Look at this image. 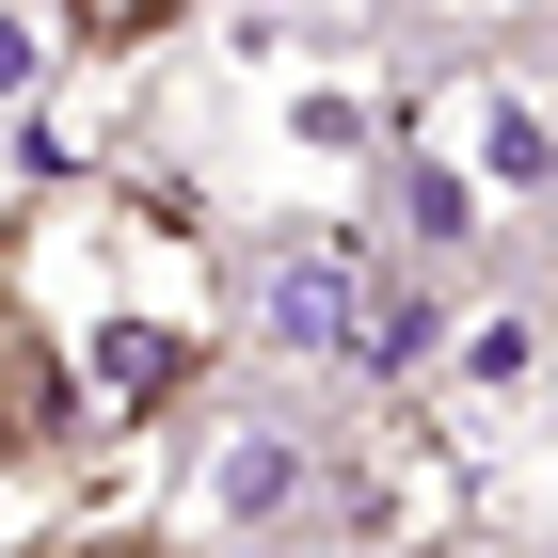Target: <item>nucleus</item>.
I'll return each instance as SVG.
<instances>
[{"label":"nucleus","instance_id":"nucleus-4","mask_svg":"<svg viewBox=\"0 0 558 558\" xmlns=\"http://www.w3.org/2000/svg\"><path fill=\"white\" fill-rule=\"evenodd\" d=\"M399 144H430L478 208H543L558 192V96L526 81V64H447V81L399 112Z\"/></svg>","mask_w":558,"mask_h":558},{"label":"nucleus","instance_id":"nucleus-2","mask_svg":"<svg viewBox=\"0 0 558 558\" xmlns=\"http://www.w3.org/2000/svg\"><path fill=\"white\" fill-rule=\"evenodd\" d=\"M319 478H336V399H303V384L288 399H208L192 463H175V526L208 558H319Z\"/></svg>","mask_w":558,"mask_h":558},{"label":"nucleus","instance_id":"nucleus-9","mask_svg":"<svg viewBox=\"0 0 558 558\" xmlns=\"http://www.w3.org/2000/svg\"><path fill=\"white\" fill-rule=\"evenodd\" d=\"M33 558H175V543H33Z\"/></svg>","mask_w":558,"mask_h":558},{"label":"nucleus","instance_id":"nucleus-1","mask_svg":"<svg viewBox=\"0 0 558 558\" xmlns=\"http://www.w3.org/2000/svg\"><path fill=\"white\" fill-rule=\"evenodd\" d=\"M0 288L33 319L48 384H64V430H160L223 367V256H208V223L129 192V175H48L33 208L0 223Z\"/></svg>","mask_w":558,"mask_h":558},{"label":"nucleus","instance_id":"nucleus-10","mask_svg":"<svg viewBox=\"0 0 558 558\" xmlns=\"http://www.w3.org/2000/svg\"><path fill=\"white\" fill-rule=\"evenodd\" d=\"M415 16H447V0H415ZM463 16H478V0H463Z\"/></svg>","mask_w":558,"mask_h":558},{"label":"nucleus","instance_id":"nucleus-5","mask_svg":"<svg viewBox=\"0 0 558 558\" xmlns=\"http://www.w3.org/2000/svg\"><path fill=\"white\" fill-rule=\"evenodd\" d=\"M384 271H399V240H351V223H303V240H271L256 256V319H271V351H288V384H367V319H384Z\"/></svg>","mask_w":558,"mask_h":558},{"label":"nucleus","instance_id":"nucleus-6","mask_svg":"<svg viewBox=\"0 0 558 558\" xmlns=\"http://www.w3.org/2000/svg\"><path fill=\"white\" fill-rule=\"evenodd\" d=\"M543 399V303L526 288H478L463 319H447V351H430V384H415V415H526Z\"/></svg>","mask_w":558,"mask_h":558},{"label":"nucleus","instance_id":"nucleus-7","mask_svg":"<svg viewBox=\"0 0 558 558\" xmlns=\"http://www.w3.org/2000/svg\"><path fill=\"white\" fill-rule=\"evenodd\" d=\"M48 447H64V384H48V351H33V319H16V288H0V478L48 463Z\"/></svg>","mask_w":558,"mask_h":558},{"label":"nucleus","instance_id":"nucleus-8","mask_svg":"<svg viewBox=\"0 0 558 558\" xmlns=\"http://www.w3.org/2000/svg\"><path fill=\"white\" fill-rule=\"evenodd\" d=\"M192 0H48V33L64 48H144V33H175Z\"/></svg>","mask_w":558,"mask_h":558},{"label":"nucleus","instance_id":"nucleus-3","mask_svg":"<svg viewBox=\"0 0 558 558\" xmlns=\"http://www.w3.org/2000/svg\"><path fill=\"white\" fill-rule=\"evenodd\" d=\"M463 526V430L415 399H336V478H319V558H430Z\"/></svg>","mask_w":558,"mask_h":558}]
</instances>
